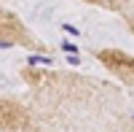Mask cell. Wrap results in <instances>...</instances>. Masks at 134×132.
<instances>
[{"label":"cell","mask_w":134,"mask_h":132,"mask_svg":"<svg viewBox=\"0 0 134 132\" xmlns=\"http://www.w3.org/2000/svg\"><path fill=\"white\" fill-rule=\"evenodd\" d=\"M54 59L51 57H46V54H27V65H32V68H35V65H51Z\"/></svg>","instance_id":"1"},{"label":"cell","mask_w":134,"mask_h":132,"mask_svg":"<svg viewBox=\"0 0 134 132\" xmlns=\"http://www.w3.org/2000/svg\"><path fill=\"white\" fill-rule=\"evenodd\" d=\"M62 51L67 54V57H78V43H72V40H62Z\"/></svg>","instance_id":"2"},{"label":"cell","mask_w":134,"mask_h":132,"mask_svg":"<svg viewBox=\"0 0 134 132\" xmlns=\"http://www.w3.org/2000/svg\"><path fill=\"white\" fill-rule=\"evenodd\" d=\"M62 30H64V32H70L72 38H78V35H81V30H78V27H72L70 22H64V24H62Z\"/></svg>","instance_id":"3"},{"label":"cell","mask_w":134,"mask_h":132,"mask_svg":"<svg viewBox=\"0 0 134 132\" xmlns=\"http://www.w3.org/2000/svg\"><path fill=\"white\" fill-rule=\"evenodd\" d=\"M11 46H14V40H0V51H3V49H11Z\"/></svg>","instance_id":"4"}]
</instances>
